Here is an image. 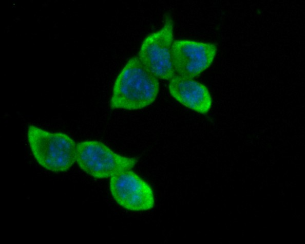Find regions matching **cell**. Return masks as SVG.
Instances as JSON below:
<instances>
[{
    "label": "cell",
    "instance_id": "cell-1",
    "mask_svg": "<svg viewBox=\"0 0 305 244\" xmlns=\"http://www.w3.org/2000/svg\"><path fill=\"white\" fill-rule=\"evenodd\" d=\"M159 91L158 78L138 56H134L127 61L115 81L110 106L113 109H142L153 103Z\"/></svg>",
    "mask_w": 305,
    "mask_h": 244
},
{
    "label": "cell",
    "instance_id": "cell-2",
    "mask_svg": "<svg viewBox=\"0 0 305 244\" xmlns=\"http://www.w3.org/2000/svg\"><path fill=\"white\" fill-rule=\"evenodd\" d=\"M30 148L37 162L53 172H65L76 161L77 144L69 136L30 125L27 130Z\"/></svg>",
    "mask_w": 305,
    "mask_h": 244
},
{
    "label": "cell",
    "instance_id": "cell-3",
    "mask_svg": "<svg viewBox=\"0 0 305 244\" xmlns=\"http://www.w3.org/2000/svg\"><path fill=\"white\" fill-rule=\"evenodd\" d=\"M138 160L121 156L101 142L87 140L77 144L76 162L80 168L97 179L106 178L131 170Z\"/></svg>",
    "mask_w": 305,
    "mask_h": 244
},
{
    "label": "cell",
    "instance_id": "cell-4",
    "mask_svg": "<svg viewBox=\"0 0 305 244\" xmlns=\"http://www.w3.org/2000/svg\"><path fill=\"white\" fill-rule=\"evenodd\" d=\"M173 26L171 18L166 16L162 28L145 37L138 53L141 62L158 79L169 81L176 74L171 56Z\"/></svg>",
    "mask_w": 305,
    "mask_h": 244
},
{
    "label": "cell",
    "instance_id": "cell-5",
    "mask_svg": "<svg viewBox=\"0 0 305 244\" xmlns=\"http://www.w3.org/2000/svg\"><path fill=\"white\" fill-rule=\"evenodd\" d=\"M217 51L215 44L190 40H176L171 49L176 74L187 79L198 77L213 63Z\"/></svg>",
    "mask_w": 305,
    "mask_h": 244
},
{
    "label": "cell",
    "instance_id": "cell-6",
    "mask_svg": "<svg viewBox=\"0 0 305 244\" xmlns=\"http://www.w3.org/2000/svg\"><path fill=\"white\" fill-rule=\"evenodd\" d=\"M109 188L116 202L127 210L146 211L154 206L155 199L151 186L131 170L110 177Z\"/></svg>",
    "mask_w": 305,
    "mask_h": 244
},
{
    "label": "cell",
    "instance_id": "cell-7",
    "mask_svg": "<svg viewBox=\"0 0 305 244\" xmlns=\"http://www.w3.org/2000/svg\"><path fill=\"white\" fill-rule=\"evenodd\" d=\"M168 90L180 103L198 113L206 114L211 108L212 100L208 89L193 79L176 74L169 80Z\"/></svg>",
    "mask_w": 305,
    "mask_h": 244
}]
</instances>
